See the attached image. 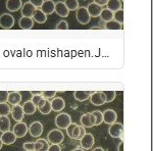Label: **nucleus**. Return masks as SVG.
<instances>
[{"mask_svg":"<svg viewBox=\"0 0 153 151\" xmlns=\"http://www.w3.org/2000/svg\"><path fill=\"white\" fill-rule=\"evenodd\" d=\"M71 123V118L68 113L61 112L55 118V126L58 129H66Z\"/></svg>","mask_w":153,"mask_h":151,"instance_id":"1","label":"nucleus"},{"mask_svg":"<svg viewBox=\"0 0 153 151\" xmlns=\"http://www.w3.org/2000/svg\"><path fill=\"white\" fill-rule=\"evenodd\" d=\"M76 21L81 25H87L91 21V16L87 10V7H84V6L78 7V9L76 10Z\"/></svg>","mask_w":153,"mask_h":151,"instance_id":"2","label":"nucleus"},{"mask_svg":"<svg viewBox=\"0 0 153 151\" xmlns=\"http://www.w3.org/2000/svg\"><path fill=\"white\" fill-rule=\"evenodd\" d=\"M47 138L48 142L51 143V144H60V143H62L63 139H65V135H63V133L60 130L54 129V130H51L48 133Z\"/></svg>","mask_w":153,"mask_h":151,"instance_id":"3","label":"nucleus"},{"mask_svg":"<svg viewBox=\"0 0 153 151\" xmlns=\"http://www.w3.org/2000/svg\"><path fill=\"white\" fill-rule=\"evenodd\" d=\"M108 133L112 138H122L124 136V126L120 123H113L108 129Z\"/></svg>","mask_w":153,"mask_h":151,"instance_id":"4","label":"nucleus"},{"mask_svg":"<svg viewBox=\"0 0 153 151\" xmlns=\"http://www.w3.org/2000/svg\"><path fill=\"white\" fill-rule=\"evenodd\" d=\"M14 26V18L9 13H2L0 16V27L4 30H9Z\"/></svg>","mask_w":153,"mask_h":151,"instance_id":"5","label":"nucleus"},{"mask_svg":"<svg viewBox=\"0 0 153 151\" xmlns=\"http://www.w3.org/2000/svg\"><path fill=\"white\" fill-rule=\"evenodd\" d=\"M90 101L93 105L100 106L105 104V96L102 91H96L90 94Z\"/></svg>","mask_w":153,"mask_h":151,"instance_id":"6","label":"nucleus"},{"mask_svg":"<svg viewBox=\"0 0 153 151\" xmlns=\"http://www.w3.org/2000/svg\"><path fill=\"white\" fill-rule=\"evenodd\" d=\"M80 144H81V147L83 148L84 150H89L93 147L95 143V139H94V136L90 133H86L84 135V137L82 139L80 140Z\"/></svg>","mask_w":153,"mask_h":151,"instance_id":"7","label":"nucleus"},{"mask_svg":"<svg viewBox=\"0 0 153 151\" xmlns=\"http://www.w3.org/2000/svg\"><path fill=\"white\" fill-rule=\"evenodd\" d=\"M28 131L30 132V135H31L32 137L38 138V137H40L42 135V133H43V125H42L40 122L36 121V122H33L30 125V128Z\"/></svg>","mask_w":153,"mask_h":151,"instance_id":"8","label":"nucleus"},{"mask_svg":"<svg viewBox=\"0 0 153 151\" xmlns=\"http://www.w3.org/2000/svg\"><path fill=\"white\" fill-rule=\"evenodd\" d=\"M28 130L29 128L27 126V123H25L23 122H18V123L13 127V131L12 132L14 133L16 138H23L28 133Z\"/></svg>","mask_w":153,"mask_h":151,"instance_id":"9","label":"nucleus"},{"mask_svg":"<svg viewBox=\"0 0 153 151\" xmlns=\"http://www.w3.org/2000/svg\"><path fill=\"white\" fill-rule=\"evenodd\" d=\"M96 118L92 113H85L81 116V125L84 128H92L95 126Z\"/></svg>","mask_w":153,"mask_h":151,"instance_id":"10","label":"nucleus"},{"mask_svg":"<svg viewBox=\"0 0 153 151\" xmlns=\"http://www.w3.org/2000/svg\"><path fill=\"white\" fill-rule=\"evenodd\" d=\"M10 113H11L12 118H13L16 122H22L25 116L23 107L19 104L12 105V108H10Z\"/></svg>","mask_w":153,"mask_h":151,"instance_id":"11","label":"nucleus"},{"mask_svg":"<svg viewBox=\"0 0 153 151\" xmlns=\"http://www.w3.org/2000/svg\"><path fill=\"white\" fill-rule=\"evenodd\" d=\"M54 12H56L60 18H68V14H70V10H68V7L65 6V2H62V1L55 2Z\"/></svg>","mask_w":153,"mask_h":151,"instance_id":"12","label":"nucleus"},{"mask_svg":"<svg viewBox=\"0 0 153 151\" xmlns=\"http://www.w3.org/2000/svg\"><path fill=\"white\" fill-rule=\"evenodd\" d=\"M103 113V122L107 125H111L117 120V115L113 109H106Z\"/></svg>","mask_w":153,"mask_h":151,"instance_id":"13","label":"nucleus"},{"mask_svg":"<svg viewBox=\"0 0 153 151\" xmlns=\"http://www.w3.org/2000/svg\"><path fill=\"white\" fill-rule=\"evenodd\" d=\"M37 107H38L39 111H40L42 115H49V113L52 111L50 101H48V99H45V98H43L40 102H39Z\"/></svg>","mask_w":153,"mask_h":151,"instance_id":"14","label":"nucleus"},{"mask_svg":"<svg viewBox=\"0 0 153 151\" xmlns=\"http://www.w3.org/2000/svg\"><path fill=\"white\" fill-rule=\"evenodd\" d=\"M54 8H55V2H53L52 0H44V2L42 3L40 9L46 16H50L54 12Z\"/></svg>","mask_w":153,"mask_h":151,"instance_id":"15","label":"nucleus"},{"mask_svg":"<svg viewBox=\"0 0 153 151\" xmlns=\"http://www.w3.org/2000/svg\"><path fill=\"white\" fill-rule=\"evenodd\" d=\"M2 143L4 145H11L16 142V136L14 135L13 132H10V131H7V132L2 133V136L0 137Z\"/></svg>","mask_w":153,"mask_h":151,"instance_id":"16","label":"nucleus"},{"mask_svg":"<svg viewBox=\"0 0 153 151\" xmlns=\"http://www.w3.org/2000/svg\"><path fill=\"white\" fill-rule=\"evenodd\" d=\"M22 12V16H28V18H32L34 14V12L36 10V7L31 4L30 2H26L23 3V6L21 8Z\"/></svg>","mask_w":153,"mask_h":151,"instance_id":"17","label":"nucleus"},{"mask_svg":"<svg viewBox=\"0 0 153 151\" xmlns=\"http://www.w3.org/2000/svg\"><path fill=\"white\" fill-rule=\"evenodd\" d=\"M51 108L53 111L59 112L65 107V101L63 100L61 97H54L53 100L51 101Z\"/></svg>","mask_w":153,"mask_h":151,"instance_id":"18","label":"nucleus"},{"mask_svg":"<svg viewBox=\"0 0 153 151\" xmlns=\"http://www.w3.org/2000/svg\"><path fill=\"white\" fill-rule=\"evenodd\" d=\"M87 10L91 18H98L100 16L101 10H102V6L96 4L95 2H92L87 6Z\"/></svg>","mask_w":153,"mask_h":151,"instance_id":"19","label":"nucleus"},{"mask_svg":"<svg viewBox=\"0 0 153 151\" xmlns=\"http://www.w3.org/2000/svg\"><path fill=\"white\" fill-rule=\"evenodd\" d=\"M19 26L22 30H31L34 27V21L32 18L28 16H22L19 21Z\"/></svg>","mask_w":153,"mask_h":151,"instance_id":"20","label":"nucleus"},{"mask_svg":"<svg viewBox=\"0 0 153 151\" xmlns=\"http://www.w3.org/2000/svg\"><path fill=\"white\" fill-rule=\"evenodd\" d=\"M5 6L7 10L9 11H18L23 6V1L22 0H7Z\"/></svg>","mask_w":153,"mask_h":151,"instance_id":"21","label":"nucleus"},{"mask_svg":"<svg viewBox=\"0 0 153 151\" xmlns=\"http://www.w3.org/2000/svg\"><path fill=\"white\" fill-rule=\"evenodd\" d=\"M32 19H33L34 22L42 25V24L46 23V21H47V16H46V14L44 13L40 8H36V10H35V12H34Z\"/></svg>","mask_w":153,"mask_h":151,"instance_id":"22","label":"nucleus"},{"mask_svg":"<svg viewBox=\"0 0 153 151\" xmlns=\"http://www.w3.org/2000/svg\"><path fill=\"white\" fill-rule=\"evenodd\" d=\"M22 101V94L16 91L13 92H9L8 93V98H7V102L11 105H16L19 104Z\"/></svg>","mask_w":153,"mask_h":151,"instance_id":"23","label":"nucleus"},{"mask_svg":"<svg viewBox=\"0 0 153 151\" xmlns=\"http://www.w3.org/2000/svg\"><path fill=\"white\" fill-rule=\"evenodd\" d=\"M35 151H47L49 148V142L45 139H38L36 142H34Z\"/></svg>","mask_w":153,"mask_h":151,"instance_id":"24","label":"nucleus"},{"mask_svg":"<svg viewBox=\"0 0 153 151\" xmlns=\"http://www.w3.org/2000/svg\"><path fill=\"white\" fill-rule=\"evenodd\" d=\"M22 107H23V110H24L25 115H34V113L36 112V109H37L36 105L34 104V103L32 102L31 100H30V101H26Z\"/></svg>","mask_w":153,"mask_h":151,"instance_id":"25","label":"nucleus"},{"mask_svg":"<svg viewBox=\"0 0 153 151\" xmlns=\"http://www.w3.org/2000/svg\"><path fill=\"white\" fill-rule=\"evenodd\" d=\"M106 6H107V8L109 9L110 11L115 12V11L120 10V9H122L123 2L120 1V0H108Z\"/></svg>","mask_w":153,"mask_h":151,"instance_id":"26","label":"nucleus"},{"mask_svg":"<svg viewBox=\"0 0 153 151\" xmlns=\"http://www.w3.org/2000/svg\"><path fill=\"white\" fill-rule=\"evenodd\" d=\"M9 129H10V120L7 118V115L0 116V132H7Z\"/></svg>","mask_w":153,"mask_h":151,"instance_id":"27","label":"nucleus"},{"mask_svg":"<svg viewBox=\"0 0 153 151\" xmlns=\"http://www.w3.org/2000/svg\"><path fill=\"white\" fill-rule=\"evenodd\" d=\"M86 134L85 128L82 127V126H76V128L74 129V132H73V137L71 139H75V140H81L84 137V135Z\"/></svg>","mask_w":153,"mask_h":151,"instance_id":"28","label":"nucleus"},{"mask_svg":"<svg viewBox=\"0 0 153 151\" xmlns=\"http://www.w3.org/2000/svg\"><path fill=\"white\" fill-rule=\"evenodd\" d=\"M90 94L91 92H88V91H76L74 93V97H75L76 100L83 102V101H86L87 99H89Z\"/></svg>","mask_w":153,"mask_h":151,"instance_id":"29","label":"nucleus"},{"mask_svg":"<svg viewBox=\"0 0 153 151\" xmlns=\"http://www.w3.org/2000/svg\"><path fill=\"white\" fill-rule=\"evenodd\" d=\"M99 16H100V19L104 22V23H107V22L112 21L113 19V12L110 11L108 8H105V9L102 8Z\"/></svg>","mask_w":153,"mask_h":151,"instance_id":"30","label":"nucleus"},{"mask_svg":"<svg viewBox=\"0 0 153 151\" xmlns=\"http://www.w3.org/2000/svg\"><path fill=\"white\" fill-rule=\"evenodd\" d=\"M105 29L107 30H120L123 29V25H120V23H117V21L112 19V21H109L107 23H105Z\"/></svg>","mask_w":153,"mask_h":151,"instance_id":"31","label":"nucleus"},{"mask_svg":"<svg viewBox=\"0 0 153 151\" xmlns=\"http://www.w3.org/2000/svg\"><path fill=\"white\" fill-rule=\"evenodd\" d=\"M65 4V6L68 7V9L70 11H74V10H76L79 7V1L78 0H65L63 1Z\"/></svg>","mask_w":153,"mask_h":151,"instance_id":"32","label":"nucleus"},{"mask_svg":"<svg viewBox=\"0 0 153 151\" xmlns=\"http://www.w3.org/2000/svg\"><path fill=\"white\" fill-rule=\"evenodd\" d=\"M105 96V103H110L115 99L117 92L115 91H102Z\"/></svg>","mask_w":153,"mask_h":151,"instance_id":"33","label":"nucleus"},{"mask_svg":"<svg viewBox=\"0 0 153 151\" xmlns=\"http://www.w3.org/2000/svg\"><path fill=\"white\" fill-rule=\"evenodd\" d=\"M10 113V106L6 102L0 103V116L8 115Z\"/></svg>","mask_w":153,"mask_h":151,"instance_id":"34","label":"nucleus"},{"mask_svg":"<svg viewBox=\"0 0 153 151\" xmlns=\"http://www.w3.org/2000/svg\"><path fill=\"white\" fill-rule=\"evenodd\" d=\"M113 19L117 21V23H120V25L124 24V10L120 9V10L113 12Z\"/></svg>","mask_w":153,"mask_h":151,"instance_id":"35","label":"nucleus"},{"mask_svg":"<svg viewBox=\"0 0 153 151\" xmlns=\"http://www.w3.org/2000/svg\"><path fill=\"white\" fill-rule=\"evenodd\" d=\"M93 115L95 116L96 122H95V126H99L103 123V113L101 112L100 110H94L93 112H91Z\"/></svg>","mask_w":153,"mask_h":151,"instance_id":"36","label":"nucleus"},{"mask_svg":"<svg viewBox=\"0 0 153 151\" xmlns=\"http://www.w3.org/2000/svg\"><path fill=\"white\" fill-rule=\"evenodd\" d=\"M56 91H42L41 95L43 96V98L45 99H50V98H54L56 95Z\"/></svg>","mask_w":153,"mask_h":151,"instance_id":"37","label":"nucleus"},{"mask_svg":"<svg viewBox=\"0 0 153 151\" xmlns=\"http://www.w3.org/2000/svg\"><path fill=\"white\" fill-rule=\"evenodd\" d=\"M56 30H68V24L65 21H60L57 25L55 26Z\"/></svg>","mask_w":153,"mask_h":151,"instance_id":"38","label":"nucleus"},{"mask_svg":"<svg viewBox=\"0 0 153 151\" xmlns=\"http://www.w3.org/2000/svg\"><path fill=\"white\" fill-rule=\"evenodd\" d=\"M42 99H43V96H42L41 94H38V95H33V97H32L31 101L36 105V107H37L38 104H39V102H40Z\"/></svg>","mask_w":153,"mask_h":151,"instance_id":"39","label":"nucleus"},{"mask_svg":"<svg viewBox=\"0 0 153 151\" xmlns=\"http://www.w3.org/2000/svg\"><path fill=\"white\" fill-rule=\"evenodd\" d=\"M8 93L7 91H0V103L7 102V98H8Z\"/></svg>","mask_w":153,"mask_h":151,"instance_id":"40","label":"nucleus"},{"mask_svg":"<svg viewBox=\"0 0 153 151\" xmlns=\"http://www.w3.org/2000/svg\"><path fill=\"white\" fill-rule=\"evenodd\" d=\"M76 123H71V125H68V127L65 129L66 133H68V136L70 138L73 137V132H74V129L76 128Z\"/></svg>","mask_w":153,"mask_h":151,"instance_id":"41","label":"nucleus"},{"mask_svg":"<svg viewBox=\"0 0 153 151\" xmlns=\"http://www.w3.org/2000/svg\"><path fill=\"white\" fill-rule=\"evenodd\" d=\"M29 2L31 4H33L34 6L36 7V8H40L42 3L44 2V0H29Z\"/></svg>","mask_w":153,"mask_h":151,"instance_id":"42","label":"nucleus"},{"mask_svg":"<svg viewBox=\"0 0 153 151\" xmlns=\"http://www.w3.org/2000/svg\"><path fill=\"white\" fill-rule=\"evenodd\" d=\"M24 149L25 150H34L35 146H34V142H26L24 143ZM35 151V150H34Z\"/></svg>","mask_w":153,"mask_h":151,"instance_id":"43","label":"nucleus"},{"mask_svg":"<svg viewBox=\"0 0 153 151\" xmlns=\"http://www.w3.org/2000/svg\"><path fill=\"white\" fill-rule=\"evenodd\" d=\"M47 151H61V147L59 146V144L49 145V148Z\"/></svg>","mask_w":153,"mask_h":151,"instance_id":"44","label":"nucleus"},{"mask_svg":"<svg viewBox=\"0 0 153 151\" xmlns=\"http://www.w3.org/2000/svg\"><path fill=\"white\" fill-rule=\"evenodd\" d=\"M94 2L96 4H98V5H100V6H104V5L107 4L108 0H94Z\"/></svg>","mask_w":153,"mask_h":151,"instance_id":"45","label":"nucleus"},{"mask_svg":"<svg viewBox=\"0 0 153 151\" xmlns=\"http://www.w3.org/2000/svg\"><path fill=\"white\" fill-rule=\"evenodd\" d=\"M118 151H124V142L123 141L118 144Z\"/></svg>","mask_w":153,"mask_h":151,"instance_id":"46","label":"nucleus"},{"mask_svg":"<svg viewBox=\"0 0 153 151\" xmlns=\"http://www.w3.org/2000/svg\"><path fill=\"white\" fill-rule=\"evenodd\" d=\"M42 92H40V91H38V92H37V91H32L31 92V94L32 95H38V94H41Z\"/></svg>","mask_w":153,"mask_h":151,"instance_id":"47","label":"nucleus"},{"mask_svg":"<svg viewBox=\"0 0 153 151\" xmlns=\"http://www.w3.org/2000/svg\"><path fill=\"white\" fill-rule=\"evenodd\" d=\"M93 151H104V149H103V148H101V147H97V148H95Z\"/></svg>","mask_w":153,"mask_h":151,"instance_id":"48","label":"nucleus"},{"mask_svg":"<svg viewBox=\"0 0 153 151\" xmlns=\"http://www.w3.org/2000/svg\"><path fill=\"white\" fill-rule=\"evenodd\" d=\"M73 151H84L83 148H76V149H74Z\"/></svg>","mask_w":153,"mask_h":151,"instance_id":"49","label":"nucleus"},{"mask_svg":"<svg viewBox=\"0 0 153 151\" xmlns=\"http://www.w3.org/2000/svg\"><path fill=\"white\" fill-rule=\"evenodd\" d=\"M2 146H3V143H2V141H1V139H0V150H1Z\"/></svg>","mask_w":153,"mask_h":151,"instance_id":"50","label":"nucleus"},{"mask_svg":"<svg viewBox=\"0 0 153 151\" xmlns=\"http://www.w3.org/2000/svg\"><path fill=\"white\" fill-rule=\"evenodd\" d=\"M25 151H34V150H25Z\"/></svg>","mask_w":153,"mask_h":151,"instance_id":"51","label":"nucleus"},{"mask_svg":"<svg viewBox=\"0 0 153 151\" xmlns=\"http://www.w3.org/2000/svg\"><path fill=\"white\" fill-rule=\"evenodd\" d=\"M120 1H122V2H123V0H120Z\"/></svg>","mask_w":153,"mask_h":151,"instance_id":"52","label":"nucleus"}]
</instances>
